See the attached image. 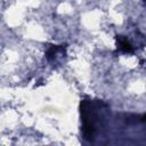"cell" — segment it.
Masks as SVG:
<instances>
[{"label": "cell", "mask_w": 146, "mask_h": 146, "mask_svg": "<svg viewBox=\"0 0 146 146\" xmlns=\"http://www.w3.org/2000/svg\"><path fill=\"white\" fill-rule=\"evenodd\" d=\"M144 1H145V2H146V0H144Z\"/></svg>", "instance_id": "obj_2"}, {"label": "cell", "mask_w": 146, "mask_h": 146, "mask_svg": "<svg viewBox=\"0 0 146 146\" xmlns=\"http://www.w3.org/2000/svg\"><path fill=\"white\" fill-rule=\"evenodd\" d=\"M116 41H117V48L123 51V52H132L133 48L131 46V43L125 40L124 38H122L121 35H116Z\"/></svg>", "instance_id": "obj_1"}]
</instances>
